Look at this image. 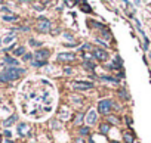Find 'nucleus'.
<instances>
[{"label":"nucleus","mask_w":151,"mask_h":143,"mask_svg":"<svg viewBox=\"0 0 151 143\" xmlns=\"http://www.w3.org/2000/svg\"><path fill=\"white\" fill-rule=\"evenodd\" d=\"M24 72H25V71H24L22 68H16V66L6 68L5 71H2V72H0V80H2V81H5V83H8V81H14V80L19 78Z\"/></svg>","instance_id":"nucleus-1"},{"label":"nucleus","mask_w":151,"mask_h":143,"mask_svg":"<svg viewBox=\"0 0 151 143\" xmlns=\"http://www.w3.org/2000/svg\"><path fill=\"white\" fill-rule=\"evenodd\" d=\"M113 106H114L113 100H110V99H104V100L99 102V105H98V111H99L101 114H108V112L113 109Z\"/></svg>","instance_id":"nucleus-2"},{"label":"nucleus","mask_w":151,"mask_h":143,"mask_svg":"<svg viewBox=\"0 0 151 143\" xmlns=\"http://www.w3.org/2000/svg\"><path fill=\"white\" fill-rule=\"evenodd\" d=\"M37 30L40 32H49L50 31V22L47 19H45L43 16L39 18V24H37Z\"/></svg>","instance_id":"nucleus-3"},{"label":"nucleus","mask_w":151,"mask_h":143,"mask_svg":"<svg viewBox=\"0 0 151 143\" xmlns=\"http://www.w3.org/2000/svg\"><path fill=\"white\" fill-rule=\"evenodd\" d=\"M73 87L76 90H89V88H92V83H87V81H74Z\"/></svg>","instance_id":"nucleus-4"},{"label":"nucleus","mask_w":151,"mask_h":143,"mask_svg":"<svg viewBox=\"0 0 151 143\" xmlns=\"http://www.w3.org/2000/svg\"><path fill=\"white\" fill-rule=\"evenodd\" d=\"M50 52L46 50V49H41V50H37L36 53H34V58H36L37 60H46L47 58H49Z\"/></svg>","instance_id":"nucleus-5"},{"label":"nucleus","mask_w":151,"mask_h":143,"mask_svg":"<svg viewBox=\"0 0 151 143\" xmlns=\"http://www.w3.org/2000/svg\"><path fill=\"white\" fill-rule=\"evenodd\" d=\"M93 56H95L96 59H99V60H105L107 58H108L107 52L102 50V49H95V50H93Z\"/></svg>","instance_id":"nucleus-6"},{"label":"nucleus","mask_w":151,"mask_h":143,"mask_svg":"<svg viewBox=\"0 0 151 143\" xmlns=\"http://www.w3.org/2000/svg\"><path fill=\"white\" fill-rule=\"evenodd\" d=\"M74 55L73 53H59L58 55V60H73Z\"/></svg>","instance_id":"nucleus-7"},{"label":"nucleus","mask_w":151,"mask_h":143,"mask_svg":"<svg viewBox=\"0 0 151 143\" xmlns=\"http://www.w3.org/2000/svg\"><path fill=\"white\" fill-rule=\"evenodd\" d=\"M86 120H87V122H89V124H93V122L96 121V114H95V111H89Z\"/></svg>","instance_id":"nucleus-8"},{"label":"nucleus","mask_w":151,"mask_h":143,"mask_svg":"<svg viewBox=\"0 0 151 143\" xmlns=\"http://www.w3.org/2000/svg\"><path fill=\"white\" fill-rule=\"evenodd\" d=\"M5 64H6V65H12V66H16V65H18V60L8 56V58H5Z\"/></svg>","instance_id":"nucleus-9"},{"label":"nucleus","mask_w":151,"mask_h":143,"mask_svg":"<svg viewBox=\"0 0 151 143\" xmlns=\"http://www.w3.org/2000/svg\"><path fill=\"white\" fill-rule=\"evenodd\" d=\"M18 133L22 134V136H24V134H27V133H28V125H27V124H21V125L18 127Z\"/></svg>","instance_id":"nucleus-10"},{"label":"nucleus","mask_w":151,"mask_h":143,"mask_svg":"<svg viewBox=\"0 0 151 143\" xmlns=\"http://www.w3.org/2000/svg\"><path fill=\"white\" fill-rule=\"evenodd\" d=\"M16 118H18V117H10V118H9V120H6L5 121V122H3V125H5V127H8V125H10V124H14V122H15V121H16Z\"/></svg>","instance_id":"nucleus-11"},{"label":"nucleus","mask_w":151,"mask_h":143,"mask_svg":"<svg viewBox=\"0 0 151 143\" xmlns=\"http://www.w3.org/2000/svg\"><path fill=\"white\" fill-rule=\"evenodd\" d=\"M84 68L89 69V71H93V68H95V64H92V62L86 60V62H84Z\"/></svg>","instance_id":"nucleus-12"},{"label":"nucleus","mask_w":151,"mask_h":143,"mask_svg":"<svg viewBox=\"0 0 151 143\" xmlns=\"http://www.w3.org/2000/svg\"><path fill=\"white\" fill-rule=\"evenodd\" d=\"M3 19H5V21H16V19H18V16H16V15H9V16H8V15H5V16H3Z\"/></svg>","instance_id":"nucleus-13"},{"label":"nucleus","mask_w":151,"mask_h":143,"mask_svg":"<svg viewBox=\"0 0 151 143\" xmlns=\"http://www.w3.org/2000/svg\"><path fill=\"white\" fill-rule=\"evenodd\" d=\"M108 130H110V125L108 124H101V133H108Z\"/></svg>","instance_id":"nucleus-14"},{"label":"nucleus","mask_w":151,"mask_h":143,"mask_svg":"<svg viewBox=\"0 0 151 143\" xmlns=\"http://www.w3.org/2000/svg\"><path fill=\"white\" fill-rule=\"evenodd\" d=\"M24 53H25V49H24L22 46L18 47V49L15 50V55H16V56H21V55H24Z\"/></svg>","instance_id":"nucleus-15"},{"label":"nucleus","mask_w":151,"mask_h":143,"mask_svg":"<svg viewBox=\"0 0 151 143\" xmlns=\"http://www.w3.org/2000/svg\"><path fill=\"white\" fill-rule=\"evenodd\" d=\"M101 80H105V81H111V83H117V80L113 78V77H107V75H102Z\"/></svg>","instance_id":"nucleus-16"},{"label":"nucleus","mask_w":151,"mask_h":143,"mask_svg":"<svg viewBox=\"0 0 151 143\" xmlns=\"http://www.w3.org/2000/svg\"><path fill=\"white\" fill-rule=\"evenodd\" d=\"M14 38H15V36H14V34H10V36H8V37L3 38V43H10V42H14Z\"/></svg>","instance_id":"nucleus-17"},{"label":"nucleus","mask_w":151,"mask_h":143,"mask_svg":"<svg viewBox=\"0 0 151 143\" xmlns=\"http://www.w3.org/2000/svg\"><path fill=\"white\" fill-rule=\"evenodd\" d=\"M45 64H46L45 60H34V62H33V65H34V66H43Z\"/></svg>","instance_id":"nucleus-18"},{"label":"nucleus","mask_w":151,"mask_h":143,"mask_svg":"<svg viewBox=\"0 0 151 143\" xmlns=\"http://www.w3.org/2000/svg\"><path fill=\"white\" fill-rule=\"evenodd\" d=\"M82 10H83V12H90V8H89V5H86V3H83V5H82Z\"/></svg>","instance_id":"nucleus-19"},{"label":"nucleus","mask_w":151,"mask_h":143,"mask_svg":"<svg viewBox=\"0 0 151 143\" xmlns=\"http://www.w3.org/2000/svg\"><path fill=\"white\" fill-rule=\"evenodd\" d=\"M30 44H31V46H41V43L40 42H36V40H30Z\"/></svg>","instance_id":"nucleus-20"},{"label":"nucleus","mask_w":151,"mask_h":143,"mask_svg":"<svg viewBox=\"0 0 151 143\" xmlns=\"http://www.w3.org/2000/svg\"><path fill=\"white\" fill-rule=\"evenodd\" d=\"M90 25H93V27H96V28H102V27H104V25H101V24L95 22V21H92V22H90Z\"/></svg>","instance_id":"nucleus-21"},{"label":"nucleus","mask_w":151,"mask_h":143,"mask_svg":"<svg viewBox=\"0 0 151 143\" xmlns=\"http://www.w3.org/2000/svg\"><path fill=\"white\" fill-rule=\"evenodd\" d=\"M124 139H126V142H133V140H132V136H130V134H128V133L124 134Z\"/></svg>","instance_id":"nucleus-22"},{"label":"nucleus","mask_w":151,"mask_h":143,"mask_svg":"<svg viewBox=\"0 0 151 143\" xmlns=\"http://www.w3.org/2000/svg\"><path fill=\"white\" fill-rule=\"evenodd\" d=\"M30 59H31V55H30V53L24 55V60H30Z\"/></svg>","instance_id":"nucleus-23"},{"label":"nucleus","mask_w":151,"mask_h":143,"mask_svg":"<svg viewBox=\"0 0 151 143\" xmlns=\"http://www.w3.org/2000/svg\"><path fill=\"white\" fill-rule=\"evenodd\" d=\"M87 133H89V128H86V127L82 128V134H87Z\"/></svg>","instance_id":"nucleus-24"},{"label":"nucleus","mask_w":151,"mask_h":143,"mask_svg":"<svg viewBox=\"0 0 151 143\" xmlns=\"http://www.w3.org/2000/svg\"><path fill=\"white\" fill-rule=\"evenodd\" d=\"M65 74H71V68H65Z\"/></svg>","instance_id":"nucleus-25"},{"label":"nucleus","mask_w":151,"mask_h":143,"mask_svg":"<svg viewBox=\"0 0 151 143\" xmlns=\"http://www.w3.org/2000/svg\"><path fill=\"white\" fill-rule=\"evenodd\" d=\"M76 143H84V142H83V140H80V139H78V140H77V142H76Z\"/></svg>","instance_id":"nucleus-26"},{"label":"nucleus","mask_w":151,"mask_h":143,"mask_svg":"<svg viewBox=\"0 0 151 143\" xmlns=\"http://www.w3.org/2000/svg\"><path fill=\"white\" fill-rule=\"evenodd\" d=\"M5 143H14V142H12V140H6Z\"/></svg>","instance_id":"nucleus-27"},{"label":"nucleus","mask_w":151,"mask_h":143,"mask_svg":"<svg viewBox=\"0 0 151 143\" xmlns=\"http://www.w3.org/2000/svg\"><path fill=\"white\" fill-rule=\"evenodd\" d=\"M0 3H2V0H0Z\"/></svg>","instance_id":"nucleus-28"},{"label":"nucleus","mask_w":151,"mask_h":143,"mask_svg":"<svg viewBox=\"0 0 151 143\" xmlns=\"http://www.w3.org/2000/svg\"><path fill=\"white\" fill-rule=\"evenodd\" d=\"M114 143H117V142H114Z\"/></svg>","instance_id":"nucleus-29"}]
</instances>
